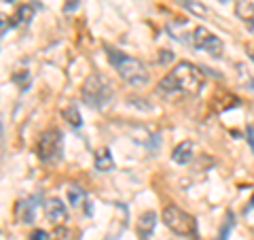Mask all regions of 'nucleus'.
Here are the masks:
<instances>
[{
	"label": "nucleus",
	"mask_w": 254,
	"mask_h": 240,
	"mask_svg": "<svg viewBox=\"0 0 254 240\" xmlns=\"http://www.w3.org/2000/svg\"><path fill=\"white\" fill-rule=\"evenodd\" d=\"M36 153L41 162H53L55 157L62 155V132L58 127H51V130L41 134L36 145Z\"/></svg>",
	"instance_id": "423d86ee"
},
{
	"label": "nucleus",
	"mask_w": 254,
	"mask_h": 240,
	"mask_svg": "<svg viewBox=\"0 0 254 240\" xmlns=\"http://www.w3.org/2000/svg\"><path fill=\"white\" fill-rule=\"evenodd\" d=\"M36 9H41V4H36V0H32V2H26V4H21L17 13H15V17H11L13 21V26H17V23H28L32 17H34V11Z\"/></svg>",
	"instance_id": "f8f14e48"
},
{
	"label": "nucleus",
	"mask_w": 254,
	"mask_h": 240,
	"mask_svg": "<svg viewBox=\"0 0 254 240\" xmlns=\"http://www.w3.org/2000/svg\"><path fill=\"white\" fill-rule=\"evenodd\" d=\"M45 217H47L49 223H53V226H62V223H66V219H68L66 204H64L60 198H49L45 202Z\"/></svg>",
	"instance_id": "0eeeda50"
},
{
	"label": "nucleus",
	"mask_w": 254,
	"mask_h": 240,
	"mask_svg": "<svg viewBox=\"0 0 254 240\" xmlns=\"http://www.w3.org/2000/svg\"><path fill=\"white\" fill-rule=\"evenodd\" d=\"M246 136H248V145H250V149L254 151V127H252V125H248V130H246Z\"/></svg>",
	"instance_id": "6ab92c4d"
},
{
	"label": "nucleus",
	"mask_w": 254,
	"mask_h": 240,
	"mask_svg": "<svg viewBox=\"0 0 254 240\" xmlns=\"http://www.w3.org/2000/svg\"><path fill=\"white\" fill-rule=\"evenodd\" d=\"M15 213H17V221L19 223H32L34 221V206H32L30 202H19L17 209H15Z\"/></svg>",
	"instance_id": "ddd939ff"
},
{
	"label": "nucleus",
	"mask_w": 254,
	"mask_h": 240,
	"mask_svg": "<svg viewBox=\"0 0 254 240\" xmlns=\"http://www.w3.org/2000/svg\"><path fill=\"white\" fill-rule=\"evenodd\" d=\"M246 49H248V55H250V60L254 62V43H248V47H246Z\"/></svg>",
	"instance_id": "4be33fe9"
},
{
	"label": "nucleus",
	"mask_w": 254,
	"mask_h": 240,
	"mask_svg": "<svg viewBox=\"0 0 254 240\" xmlns=\"http://www.w3.org/2000/svg\"><path fill=\"white\" fill-rule=\"evenodd\" d=\"M172 58H174V55H172V51H168V49L159 51V62H170Z\"/></svg>",
	"instance_id": "aec40b11"
},
{
	"label": "nucleus",
	"mask_w": 254,
	"mask_h": 240,
	"mask_svg": "<svg viewBox=\"0 0 254 240\" xmlns=\"http://www.w3.org/2000/svg\"><path fill=\"white\" fill-rule=\"evenodd\" d=\"M83 100L91 109H104L113 100V83L100 73L89 75L83 83Z\"/></svg>",
	"instance_id": "7ed1b4c3"
},
{
	"label": "nucleus",
	"mask_w": 254,
	"mask_h": 240,
	"mask_svg": "<svg viewBox=\"0 0 254 240\" xmlns=\"http://www.w3.org/2000/svg\"><path fill=\"white\" fill-rule=\"evenodd\" d=\"M74 6H78V0H68V4L64 6V11H72Z\"/></svg>",
	"instance_id": "412c9836"
},
{
	"label": "nucleus",
	"mask_w": 254,
	"mask_h": 240,
	"mask_svg": "<svg viewBox=\"0 0 254 240\" xmlns=\"http://www.w3.org/2000/svg\"><path fill=\"white\" fill-rule=\"evenodd\" d=\"M161 217H163V223L174 232V234L187 236V238L197 236V221H195V217H190L189 213L178 209V206H165Z\"/></svg>",
	"instance_id": "20e7f679"
},
{
	"label": "nucleus",
	"mask_w": 254,
	"mask_h": 240,
	"mask_svg": "<svg viewBox=\"0 0 254 240\" xmlns=\"http://www.w3.org/2000/svg\"><path fill=\"white\" fill-rule=\"evenodd\" d=\"M176 2L182 6V9H187L189 13L197 15V17H205V15H208V9H205L201 2H197V0H176Z\"/></svg>",
	"instance_id": "4468645a"
},
{
	"label": "nucleus",
	"mask_w": 254,
	"mask_h": 240,
	"mask_svg": "<svg viewBox=\"0 0 254 240\" xmlns=\"http://www.w3.org/2000/svg\"><path fill=\"white\" fill-rule=\"evenodd\" d=\"M2 2H13V0H2Z\"/></svg>",
	"instance_id": "393cba45"
},
{
	"label": "nucleus",
	"mask_w": 254,
	"mask_h": 240,
	"mask_svg": "<svg viewBox=\"0 0 254 240\" xmlns=\"http://www.w3.org/2000/svg\"><path fill=\"white\" fill-rule=\"evenodd\" d=\"M248 209H254V196H252V200H250V204H248Z\"/></svg>",
	"instance_id": "b1692460"
},
{
	"label": "nucleus",
	"mask_w": 254,
	"mask_h": 240,
	"mask_svg": "<svg viewBox=\"0 0 254 240\" xmlns=\"http://www.w3.org/2000/svg\"><path fill=\"white\" fill-rule=\"evenodd\" d=\"M190 47L193 49H199V51H205L210 53L212 58H222V51H225V45H222L220 38L214 34V32H210L208 28L203 26H197L193 32H190Z\"/></svg>",
	"instance_id": "39448f33"
},
{
	"label": "nucleus",
	"mask_w": 254,
	"mask_h": 240,
	"mask_svg": "<svg viewBox=\"0 0 254 240\" xmlns=\"http://www.w3.org/2000/svg\"><path fill=\"white\" fill-rule=\"evenodd\" d=\"M106 51H108V62L115 66V70L123 81H127L129 85H136V87L148 83V70L140 60L129 58V55L121 53L119 49H110V47Z\"/></svg>",
	"instance_id": "f03ea898"
},
{
	"label": "nucleus",
	"mask_w": 254,
	"mask_h": 240,
	"mask_svg": "<svg viewBox=\"0 0 254 240\" xmlns=\"http://www.w3.org/2000/svg\"><path fill=\"white\" fill-rule=\"evenodd\" d=\"M68 200H70V204H72V206H81L85 202V191L81 187L72 185L68 189Z\"/></svg>",
	"instance_id": "dca6fc26"
},
{
	"label": "nucleus",
	"mask_w": 254,
	"mask_h": 240,
	"mask_svg": "<svg viewBox=\"0 0 254 240\" xmlns=\"http://www.w3.org/2000/svg\"><path fill=\"white\" fill-rule=\"evenodd\" d=\"M235 15L248 26V30H254V2L252 0H237Z\"/></svg>",
	"instance_id": "1a4fd4ad"
},
{
	"label": "nucleus",
	"mask_w": 254,
	"mask_h": 240,
	"mask_svg": "<svg viewBox=\"0 0 254 240\" xmlns=\"http://www.w3.org/2000/svg\"><path fill=\"white\" fill-rule=\"evenodd\" d=\"M195 155V147H193V142L190 140H182L180 145L174 149V153H172V159L176 164H189L190 159H193Z\"/></svg>",
	"instance_id": "9b49d317"
},
{
	"label": "nucleus",
	"mask_w": 254,
	"mask_h": 240,
	"mask_svg": "<svg viewBox=\"0 0 254 240\" xmlns=\"http://www.w3.org/2000/svg\"><path fill=\"white\" fill-rule=\"evenodd\" d=\"M6 19L9 17H2V34H6Z\"/></svg>",
	"instance_id": "5701e85b"
},
{
	"label": "nucleus",
	"mask_w": 254,
	"mask_h": 240,
	"mask_svg": "<svg viewBox=\"0 0 254 240\" xmlns=\"http://www.w3.org/2000/svg\"><path fill=\"white\" fill-rule=\"evenodd\" d=\"M30 240H49V234L45 230H34L30 234Z\"/></svg>",
	"instance_id": "a211bd4d"
},
{
	"label": "nucleus",
	"mask_w": 254,
	"mask_h": 240,
	"mask_svg": "<svg viewBox=\"0 0 254 240\" xmlns=\"http://www.w3.org/2000/svg\"><path fill=\"white\" fill-rule=\"evenodd\" d=\"M155 226H157V215H155L153 211L142 213L140 219H138V236H140L142 240H148L150 236H153Z\"/></svg>",
	"instance_id": "6e6552de"
},
{
	"label": "nucleus",
	"mask_w": 254,
	"mask_h": 240,
	"mask_svg": "<svg viewBox=\"0 0 254 240\" xmlns=\"http://www.w3.org/2000/svg\"><path fill=\"white\" fill-rule=\"evenodd\" d=\"M93 166H95V170H100V172H110V170L115 168L113 153H110L108 147H100L98 151H95V155H93Z\"/></svg>",
	"instance_id": "9d476101"
},
{
	"label": "nucleus",
	"mask_w": 254,
	"mask_h": 240,
	"mask_svg": "<svg viewBox=\"0 0 254 240\" xmlns=\"http://www.w3.org/2000/svg\"><path fill=\"white\" fill-rule=\"evenodd\" d=\"M205 83L201 68L190 62H178V66L170 70L159 83V92L163 94H182V96H197Z\"/></svg>",
	"instance_id": "f257e3e1"
},
{
	"label": "nucleus",
	"mask_w": 254,
	"mask_h": 240,
	"mask_svg": "<svg viewBox=\"0 0 254 240\" xmlns=\"http://www.w3.org/2000/svg\"><path fill=\"white\" fill-rule=\"evenodd\" d=\"M231 228H233V215H231V213H227V221H225V226H222L220 236H218L216 240H227V236H229V232H231Z\"/></svg>",
	"instance_id": "f3484780"
},
{
	"label": "nucleus",
	"mask_w": 254,
	"mask_h": 240,
	"mask_svg": "<svg viewBox=\"0 0 254 240\" xmlns=\"http://www.w3.org/2000/svg\"><path fill=\"white\" fill-rule=\"evenodd\" d=\"M220 2H229V0H220Z\"/></svg>",
	"instance_id": "a878e982"
},
{
	"label": "nucleus",
	"mask_w": 254,
	"mask_h": 240,
	"mask_svg": "<svg viewBox=\"0 0 254 240\" xmlns=\"http://www.w3.org/2000/svg\"><path fill=\"white\" fill-rule=\"evenodd\" d=\"M64 119L70 123V125H74V127H81L83 125V119H81V113H78V109L72 105V107H68V109H64Z\"/></svg>",
	"instance_id": "2eb2a0df"
}]
</instances>
